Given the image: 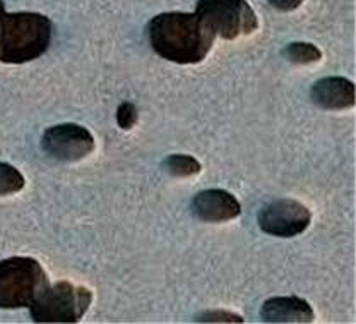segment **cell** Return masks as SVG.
<instances>
[{
  "mask_svg": "<svg viewBox=\"0 0 356 324\" xmlns=\"http://www.w3.org/2000/svg\"><path fill=\"white\" fill-rule=\"evenodd\" d=\"M26 180L16 167L0 162V196L14 194L24 187Z\"/></svg>",
  "mask_w": 356,
  "mask_h": 324,
  "instance_id": "obj_13",
  "label": "cell"
},
{
  "mask_svg": "<svg viewBox=\"0 0 356 324\" xmlns=\"http://www.w3.org/2000/svg\"><path fill=\"white\" fill-rule=\"evenodd\" d=\"M137 118H139V114H137V108L131 102L120 103L117 108V124L118 128L124 130H131L134 125L137 124Z\"/></svg>",
  "mask_w": 356,
  "mask_h": 324,
  "instance_id": "obj_14",
  "label": "cell"
},
{
  "mask_svg": "<svg viewBox=\"0 0 356 324\" xmlns=\"http://www.w3.org/2000/svg\"><path fill=\"white\" fill-rule=\"evenodd\" d=\"M48 285L47 273L36 259L0 261V309L29 307Z\"/></svg>",
  "mask_w": 356,
  "mask_h": 324,
  "instance_id": "obj_3",
  "label": "cell"
},
{
  "mask_svg": "<svg viewBox=\"0 0 356 324\" xmlns=\"http://www.w3.org/2000/svg\"><path fill=\"white\" fill-rule=\"evenodd\" d=\"M312 102L324 110H346L355 107V83L346 77H322L310 89Z\"/></svg>",
  "mask_w": 356,
  "mask_h": 324,
  "instance_id": "obj_9",
  "label": "cell"
},
{
  "mask_svg": "<svg viewBox=\"0 0 356 324\" xmlns=\"http://www.w3.org/2000/svg\"><path fill=\"white\" fill-rule=\"evenodd\" d=\"M192 213L206 223H221L238 218L242 213L238 199L222 189H207L192 199Z\"/></svg>",
  "mask_w": 356,
  "mask_h": 324,
  "instance_id": "obj_8",
  "label": "cell"
},
{
  "mask_svg": "<svg viewBox=\"0 0 356 324\" xmlns=\"http://www.w3.org/2000/svg\"><path fill=\"white\" fill-rule=\"evenodd\" d=\"M274 9L283 10V13H289V10L298 9L303 3V0H267Z\"/></svg>",
  "mask_w": 356,
  "mask_h": 324,
  "instance_id": "obj_16",
  "label": "cell"
},
{
  "mask_svg": "<svg viewBox=\"0 0 356 324\" xmlns=\"http://www.w3.org/2000/svg\"><path fill=\"white\" fill-rule=\"evenodd\" d=\"M163 169L173 177H192L197 175L202 167L197 160L188 155H170L163 163Z\"/></svg>",
  "mask_w": 356,
  "mask_h": 324,
  "instance_id": "obj_11",
  "label": "cell"
},
{
  "mask_svg": "<svg viewBox=\"0 0 356 324\" xmlns=\"http://www.w3.org/2000/svg\"><path fill=\"white\" fill-rule=\"evenodd\" d=\"M54 24L38 13L0 14V62L26 64L48 50Z\"/></svg>",
  "mask_w": 356,
  "mask_h": 324,
  "instance_id": "obj_2",
  "label": "cell"
},
{
  "mask_svg": "<svg viewBox=\"0 0 356 324\" xmlns=\"http://www.w3.org/2000/svg\"><path fill=\"white\" fill-rule=\"evenodd\" d=\"M216 35L197 14L163 13L147 22L151 48L175 64H199L214 45Z\"/></svg>",
  "mask_w": 356,
  "mask_h": 324,
  "instance_id": "obj_1",
  "label": "cell"
},
{
  "mask_svg": "<svg viewBox=\"0 0 356 324\" xmlns=\"http://www.w3.org/2000/svg\"><path fill=\"white\" fill-rule=\"evenodd\" d=\"M197 323H243V318L228 311H207L195 318Z\"/></svg>",
  "mask_w": 356,
  "mask_h": 324,
  "instance_id": "obj_15",
  "label": "cell"
},
{
  "mask_svg": "<svg viewBox=\"0 0 356 324\" xmlns=\"http://www.w3.org/2000/svg\"><path fill=\"white\" fill-rule=\"evenodd\" d=\"M259 226L267 236L289 238L296 237L309 229L312 215L309 208L295 199H276L266 204L257 216Z\"/></svg>",
  "mask_w": 356,
  "mask_h": 324,
  "instance_id": "obj_6",
  "label": "cell"
},
{
  "mask_svg": "<svg viewBox=\"0 0 356 324\" xmlns=\"http://www.w3.org/2000/svg\"><path fill=\"white\" fill-rule=\"evenodd\" d=\"M261 319L264 323H312L315 312L300 297H273L262 304Z\"/></svg>",
  "mask_w": 356,
  "mask_h": 324,
  "instance_id": "obj_10",
  "label": "cell"
},
{
  "mask_svg": "<svg viewBox=\"0 0 356 324\" xmlns=\"http://www.w3.org/2000/svg\"><path fill=\"white\" fill-rule=\"evenodd\" d=\"M2 13H6V7H3V2L0 0V14H2Z\"/></svg>",
  "mask_w": 356,
  "mask_h": 324,
  "instance_id": "obj_17",
  "label": "cell"
},
{
  "mask_svg": "<svg viewBox=\"0 0 356 324\" xmlns=\"http://www.w3.org/2000/svg\"><path fill=\"white\" fill-rule=\"evenodd\" d=\"M42 148L55 160L77 162L95 150V137L79 124H58L44 130Z\"/></svg>",
  "mask_w": 356,
  "mask_h": 324,
  "instance_id": "obj_7",
  "label": "cell"
},
{
  "mask_svg": "<svg viewBox=\"0 0 356 324\" xmlns=\"http://www.w3.org/2000/svg\"><path fill=\"white\" fill-rule=\"evenodd\" d=\"M283 54L293 64H314L322 59V52L315 45L305 42L289 43Z\"/></svg>",
  "mask_w": 356,
  "mask_h": 324,
  "instance_id": "obj_12",
  "label": "cell"
},
{
  "mask_svg": "<svg viewBox=\"0 0 356 324\" xmlns=\"http://www.w3.org/2000/svg\"><path fill=\"white\" fill-rule=\"evenodd\" d=\"M92 302V293L86 286L69 281L48 285L29 305L35 323H77L86 314Z\"/></svg>",
  "mask_w": 356,
  "mask_h": 324,
  "instance_id": "obj_4",
  "label": "cell"
},
{
  "mask_svg": "<svg viewBox=\"0 0 356 324\" xmlns=\"http://www.w3.org/2000/svg\"><path fill=\"white\" fill-rule=\"evenodd\" d=\"M195 14L225 40L252 35L259 28L257 16L247 0H199Z\"/></svg>",
  "mask_w": 356,
  "mask_h": 324,
  "instance_id": "obj_5",
  "label": "cell"
}]
</instances>
